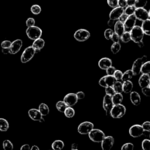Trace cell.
Segmentation results:
<instances>
[{"mask_svg":"<svg viewBox=\"0 0 150 150\" xmlns=\"http://www.w3.org/2000/svg\"><path fill=\"white\" fill-rule=\"evenodd\" d=\"M88 134L90 140L95 142H101L105 137V134L103 133V131L99 129L93 128Z\"/></svg>","mask_w":150,"mask_h":150,"instance_id":"4","label":"cell"},{"mask_svg":"<svg viewBox=\"0 0 150 150\" xmlns=\"http://www.w3.org/2000/svg\"><path fill=\"white\" fill-rule=\"evenodd\" d=\"M45 121V120H44V119L43 118V117H42L40 120H39V122H40V123H44Z\"/></svg>","mask_w":150,"mask_h":150,"instance_id":"63","label":"cell"},{"mask_svg":"<svg viewBox=\"0 0 150 150\" xmlns=\"http://www.w3.org/2000/svg\"><path fill=\"white\" fill-rule=\"evenodd\" d=\"M63 112L65 116L69 119L73 117L75 115V111L72 107H67Z\"/></svg>","mask_w":150,"mask_h":150,"instance_id":"32","label":"cell"},{"mask_svg":"<svg viewBox=\"0 0 150 150\" xmlns=\"http://www.w3.org/2000/svg\"><path fill=\"white\" fill-rule=\"evenodd\" d=\"M31 149L29 144H24L21 147V150H29Z\"/></svg>","mask_w":150,"mask_h":150,"instance_id":"57","label":"cell"},{"mask_svg":"<svg viewBox=\"0 0 150 150\" xmlns=\"http://www.w3.org/2000/svg\"><path fill=\"white\" fill-rule=\"evenodd\" d=\"M106 70L107 75H109V76H113L116 70V69L114 66H111L109 68H108Z\"/></svg>","mask_w":150,"mask_h":150,"instance_id":"46","label":"cell"},{"mask_svg":"<svg viewBox=\"0 0 150 150\" xmlns=\"http://www.w3.org/2000/svg\"><path fill=\"white\" fill-rule=\"evenodd\" d=\"M116 93H121L123 91V83L119 80H116L112 85Z\"/></svg>","mask_w":150,"mask_h":150,"instance_id":"34","label":"cell"},{"mask_svg":"<svg viewBox=\"0 0 150 150\" xmlns=\"http://www.w3.org/2000/svg\"><path fill=\"white\" fill-rule=\"evenodd\" d=\"M26 33L30 40H35L41 37L42 31L40 28L34 25L28 27L26 30Z\"/></svg>","mask_w":150,"mask_h":150,"instance_id":"3","label":"cell"},{"mask_svg":"<svg viewBox=\"0 0 150 150\" xmlns=\"http://www.w3.org/2000/svg\"><path fill=\"white\" fill-rule=\"evenodd\" d=\"M107 3L108 5L112 8L118 7V0H107Z\"/></svg>","mask_w":150,"mask_h":150,"instance_id":"41","label":"cell"},{"mask_svg":"<svg viewBox=\"0 0 150 150\" xmlns=\"http://www.w3.org/2000/svg\"><path fill=\"white\" fill-rule=\"evenodd\" d=\"M120 40L124 43H127L131 41V35L130 31H124L120 36Z\"/></svg>","mask_w":150,"mask_h":150,"instance_id":"33","label":"cell"},{"mask_svg":"<svg viewBox=\"0 0 150 150\" xmlns=\"http://www.w3.org/2000/svg\"><path fill=\"white\" fill-rule=\"evenodd\" d=\"M124 8L117 7L114 8L109 14L110 20L112 21L118 20L120 16L124 13Z\"/></svg>","mask_w":150,"mask_h":150,"instance_id":"16","label":"cell"},{"mask_svg":"<svg viewBox=\"0 0 150 150\" xmlns=\"http://www.w3.org/2000/svg\"><path fill=\"white\" fill-rule=\"evenodd\" d=\"M147 59V56L146 55H144L142 56L141 58L137 59L133 63V67H132V71L133 73L134 76H137L140 73V70L141 68V66L142 64L146 62Z\"/></svg>","mask_w":150,"mask_h":150,"instance_id":"7","label":"cell"},{"mask_svg":"<svg viewBox=\"0 0 150 150\" xmlns=\"http://www.w3.org/2000/svg\"><path fill=\"white\" fill-rule=\"evenodd\" d=\"M140 73L142 74H148L150 73V62L147 61L144 62L141 68Z\"/></svg>","mask_w":150,"mask_h":150,"instance_id":"31","label":"cell"},{"mask_svg":"<svg viewBox=\"0 0 150 150\" xmlns=\"http://www.w3.org/2000/svg\"><path fill=\"white\" fill-rule=\"evenodd\" d=\"M105 91H106V95L110 96H112L116 93L113 87H112V86H108V87H106Z\"/></svg>","mask_w":150,"mask_h":150,"instance_id":"44","label":"cell"},{"mask_svg":"<svg viewBox=\"0 0 150 150\" xmlns=\"http://www.w3.org/2000/svg\"><path fill=\"white\" fill-rule=\"evenodd\" d=\"M101 142L103 150H110L115 144V139L111 136H105Z\"/></svg>","mask_w":150,"mask_h":150,"instance_id":"14","label":"cell"},{"mask_svg":"<svg viewBox=\"0 0 150 150\" xmlns=\"http://www.w3.org/2000/svg\"><path fill=\"white\" fill-rule=\"evenodd\" d=\"M130 100L134 106H138L141 103V97L136 91L130 92Z\"/></svg>","mask_w":150,"mask_h":150,"instance_id":"21","label":"cell"},{"mask_svg":"<svg viewBox=\"0 0 150 150\" xmlns=\"http://www.w3.org/2000/svg\"><path fill=\"white\" fill-rule=\"evenodd\" d=\"M111 99L114 105L121 104L123 100V96L121 93H115L111 96Z\"/></svg>","mask_w":150,"mask_h":150,"instance_id":"24","label":"cell"},{"mask_svg":"<svg viewBox=\"0 0 150 150\" xmlns=\"http://www.w3.org/2000/svg\"><path fill=\"white\" fill-rule=\"evenodd\" d=\"M137 44L138 45V46L140 47V48H143L144 47V42H143V41H140V42H138V43H137Z\"/></svg>","mask_w":150,"mask_h":150,"instance_id":"60","label":"cell"},{"mask_svg":"<svg viewBox=\"0 0 150 150\" xmlns=\"http://www.w3.org/2000/svg\"><path fill=\"white\" fill-rule=\"evenodd\" d=\"M149 24H150V20H148L142 21V24L141 25V29L142 30L144 34L149 36L150 35V31H149Z\"/></svg>","mask_w":150,"mask_h":150,"instance_id":"26","label":"cell"},{"mask_svg":"<svg viewBox=\"0 0 150 150\" xmlns=\"http://www.w3.org/2000/svg\"><path fill=\"white\" fill-rule=\"evenodd\" d=\"M114 21H112V20H110V21L108 22V25L110 27H112V26L115 25V24L114 23Z\"/></svg>","mask_w":150,"mask_h":150,"instance_id":"61","label":"cell"},{"mask_svg":"<svg viewBox=\"0 0 150 150\" xmlns=\"http://www.w3.org/2000/svg\"><path fill=\"white\" fill-rule=\"evenodd\" d=\"M29 117L33 121H38L42 117V115L39 111L36 108H32L28 111Z\"/></svg>","mask_w":150,"mask_h":150,"instance_id":"18","label":"cell"},{"mask_svg":"<svg viewBox=\"0 0 150 150\" xmlns=\"http://www.w3.org/2000/svg\"><path fill=\"white\" fill-rule=\"evenodd\" d=\"M127 6L126 0H118V7L125 8Z\"/></svg>","mask_w":150,"mask_h":150,"instance_id":"53","label":"cell"},{"mask_svg":"<svg viewBox=\"0 0 150 150\" xmlns=\"http://www.w3.org/2000/svg\"><path fill=\"white\" fill-rule=\"evenodd\" d=\"M138 83L140 86L141 88L146 87L148 85H149L150 84L149 75L148 74H142V75L139 79Z\"/></svg>","mask_w":150,"mask_h":150,"instance_id":"19","label":"cell"},{"mask_svg":"<svg viewBox=\"0 0 150 150\" xmlns=\"http://www.w3.org/2000/svg\"><path fill=\"white\" fill-rule=\"evenodd\" d=\"M41 11H42V9H41V6L38 4L33 5L31 7V11L34 15L40 14L41 12Z\"/></svg>","mask_w":150,"mask_h":150,"instance_id":"37","label":"cell"},{"mask_svg":"<svg viewBox=\"0 0 150 150\" xmlns=\"http://www.w3.org/2000/svg\"><path fill=\"white\" fill-rule=\"evenodd\" d=\"M3 147L5 150H12L14 148L13 144L8 140H6L3 141Z\"/></svg>","mask_w":150,"mask_h":150,"instance_id":"38","label":"cell"},{"mask_svg":"<svg viewBox=\"0 0 150 150\" xmlns=\"http://www.w3.org/2000/svg\"><path fill=\"white\" fill-rule=\"evenodd\" d=\"M149 144L150 141L148 139H145L142 142V148L144 150H149Z\"/></svg>","mask_w":150,"mask_h":150,"instance_id":"45","label":"cell"},{"mask_svg":"<svg viewBox=\"0 0 150 150\" xmlns=\"http://www.w3.org/2000/svg\"><path fill=\"white\" fill-rule=\"evenodd\" d=\"M121 49V45L119 42H116L112 44L111 46V51L113 54H117Z\"/></svg>","mask_w":150,"mask_h":150,"instance_id":"36","label":"cell"},{"mask_svg":"<svg viewBox=\"0 0 150 150\" xmlns=\"http://www.w3.org/2000/svg\"><path fill=\"white\" fill-rule=\"evenodd\" d=\"M98 65L101 69L106 70L108 68L112 66V61L110 58H103L99 61Z\"/></svg>","mask_w":150,"mask_h":150,"instance_id":"20","label":"cell"},{"mask_svg":"<svg viewBox=\"0 0 150 150\" xmlns=\"http://www.w3.org/2000/svg\"><path fill=\"white\" fill-rule=\"evenodd\" d=\"M67 107L68 106L66 105V104L65 103V102L63 101H59L56 104V108H57V110L59 111H60L61 112H63Z\"/></svg>","mask_w":150,"mask_h":150,"instance_id":"35","label":"cell"},{"mask_svg":"<svg viewBox=\"0 0 150 150\" xmlns=\"http://www.w3.org/2000/svg\"><path fill=\"white\" fill-rule=\"evenodd\" d=\"M2 52H3L4 54H8V53H10V48L2 49Z\"/></svg>","mask_w":150,"mask_h":150,"instance_id":"59","label":"cell"},{"mask_svg":"<svg viewBox=\"0 0 150 150\" xmlns=\"http://www.w3.org/2000/svg\"><path fill=\"white\" fill-rule=\"evenodd\" d=\"M142 93L143 95L147 97L150 96V86L149 85H148L146 87H144L142 88Z\"/></svg>","mask_w":150,"mask_h":150,"instance_id":"47","label":"cell"},{"mask_svg":"<svg viewBox=\"0 0 150 150\" xmlns=\"http://www.w3.org/2000/svg\"><path fill=\"white\" fill-rule=\"evenodd\" d=\"M35 24V20L33 18H29L26 21V25L27 27L34 26Z\"/></svg>","mask_w":150,"mask_h":150,"instance_id":"50","label":"cell"},{"mask_svg":"<svg viewBox=\"0 0 150 150\" xmlns=\"http://www.w3.org/2000/svg\"><path fill=\"white\" fill-rule=\"evenodd\" d=\"M65 144L62 140H56L52 144V148L54 150H61L64 148Z\"/></svg>","mask_w":150,"mask_h":150,"instance_id":"27","label":"cell"},{"mask_svg":"<svg viewBox=\"0 0 150 150\" xmlns=\"http://www.w3.org/2000/svg\"><path fill=\"white\" fill-rule=\"evenodd\" d=\"M144 131L141 125L135 124L131 126L129 129L130 135L134 138H138L144 134Z\"/></svg>","mask_w":150,"mask_h":150,"instance_id":"10","label":"cell"},{"mask_svg":"<svg viewBox=\"0 0 150 150\" xmlns=\"http://www.w3.org/2000/svg\"><path fill=\"white\" fill-rule=\"evenodd\" d=\"M147 4V0H136L134 7L136 8H144Z\"/></svg>","mask_w":150,"mask_h":150,"instance_id":"39","label":"cell"},{"mask_svg":"<svg viewBox=\"0 0 150 150\" xmlns=\"http://www.w3.org/2000/svg\"><path fill=\"white\" fill-rule=\"evenodd\" d=\"M78 99L75 93H69L63 99V102L68 107H73L78 103Z\"/></svg>","mask_w":150,"mask_h":150,"instance_id":"12","label":"cell"},{"mask_svg":"<svg viewBox=\"0 0 150 150\" xmlns=\"http://www.w3.org/2000/svg\"><path fill=\"white\" fill-rule=\"evenodd\" d=\"M141 126L144 131H147V132H148V133L149 132V131H150V122L149 121H147L144 122Z\"/></svg>","mask_w":150,"mask_h":150,"instance_id":"51","label":"cell"},{"mask_svg":"<svg viewBox=\"0 0 150 150\" xmlns=\"http://www.w3.org/2000/svg\"><path fill=\"white\" fill-rule=\"evenodd\" d=\"M114 33V32L111 29H107L104 31V33L105 38L107 40H110L111 39V37L112 33Z\"/></svg>","mask_w":150,"mask_h":150,"instance_id":"42","label":"cell"},{"mask_svg":"<svg viewBox=\"0 0 150 150\" xmlns=\"http://www.w3.org/2000/svg\"><path fill=\"white\" fill-rule=\"evenodd\" d=\"M136 21H137V19L134 14L128 16L127 20L123 23L125 31H130L131 29L136 25Z\"/></svg>","mask_w":150,"mask_h":150,"instance_id":"13","label":"cell"},{"mask_svg":"<svg viewBox=\"0 0 150 150\" xmlns=\"http://www.w3.org/2000/svg\"><path fill=\"white\" fill-rule=\"evenodd\" d=\"M22 46V41L21 40H16L11 42L10 48L11 54H16L20 50Z\"/></svg>","mask_w":150,"mask_h":150,"instance_id":"17","label":"cell"},{"mask_svg":"<svg viewBox=\"0 0 150 150\" xmlns=\"http://www.w3.org/2000/svg\"><path fill=\"white\" fill-rule=\"evenodd\" d=\"M72 150H77L78 149V145L76 143H73L72 145V147H71Z\"/></svg>","mask_w":150,"mask_h":150,"instance_id":"58","label":"cell"},{"mask_svg":"<svg viewBox=\"0 0 150 150\" xmlns=\"http://www.w3.org/2000/svg\"><path fill=\"white\" fill-rule=\"evenodd\" d=\"M126 112L125 106L121 104H115L112 107L110 114L113 119H120L123 117Z\"/></svg>","mask_w":150,"mask_h":150,"instance_id":"1","label":"cell"},{"mask_svg":"<svg viewBox=\"0 0 150 150\" xmlns=\"http://www.w3.org/2000/svg\"><path fill=\"white\" fill-rule=\"evenodd\" d=\"M133 89V83L130 80L124 81L123 83V91L125 93H130Z\"/></svg>","mask_w":150,"mask_h":150,"instance_id":"23","label":"cell"},{"mask_svg":"<svg viewBox=\"0 0 150 150\" xmlns=\"http://www.w3.org/2000/svg\"><path fill=\"white\" fill-rule=\"evenodd\" d=\"M90 33L89 31L85 29H80L74 33V39L79 42H84L89 39Z\"/></svg>","mask_w":150,"mask_h":150,"instance_id":"5","label":"cell"},{"mask_svg":"<svg viewBox=\"0 0 150 150\" xmlns=\"http://www.w3.org/2000/svg\"><path fill=\"white\" fill-rule=\"evenodd\" d=\"M116 81V80L113 76L107 75V76H103L100 79L99 84L100 86L106 88L108 86H112Z\"/></svg>","mask_w":150,"mask_h":150,"instance_id":"11","label":"cell"},{"mask_svg":"<svg viewBox=\"0 0 150 150\" xmlns=\"http://www.w3.org/2000/svg\"><path fill=\"white\" fill-rule=\"evenodd\" d=\"M9 127V123L7 120L0 118V131L5 132L8 130Z\"/></svg>","mask_w":150,"mask_h":150,"instance_id":"28","label":"cell"},{"mask_svg":"<svg viewBox=\"0 0 150 150\" xmlns=\"http://www.w3.org/2000/svg\"><path fill=\"white\" fill-rule=\"evenodd\" d=\"M136 8L134 6H127L125 7V10H124V13L127 15L128 16L133 15L134 14Z\"/></svg>","mask_w":150,"mask_h":150,"instance_id":"40","label":"cell"},{"mask_svg":"<svg viewBox=\"0 0 150 150\" xmlns=\"http://www.w3.org/2000/svg\"><path fill=\"white\" fill-rule=\"evenodd\" d=\"M112 42H113L114 43H116V42H119V41L120 40V36L117 34L116 33L114 32L113 33H112L111 37V39H110Z\"/></svg>","mask_w":150,"mask_h":150,"instance_id":"49","label":"cell"},{"mask_svg":"<svg viewBox=\"0 0 150 150\" xmlns=\"http://www.w3.org/2000/svg\"><path fill=\"white\" fill-rule=\"evenodd\" d=\"M113 106H114V104H113V103H112L111 96L106 95L103 99V107L104 110H105V111L106 112L107 116L108 115V113H110V112L112 107H113Z\"/></svg>","mask_w":150,"mask_h":150,"instance_id":"15","label":"cell"},{"mask_svg":"<svg viewBox=\"0 0 150 150\" xmlns=\"http://www.w3.org/2000/svg\"><path fill=\"white\" fill-rule=\"evenodd\" d=\"M131 35V40L135 43L142 41L144 33L140 26H134L130 31Z\"/></svg>","mask_w":150,"mask_h":150,"instance_id":"2","label":"cell"},{"mask_svg":"<svg viewBox=\"0 0 150 150\" xmlns=\"http://www.w3.org/2000/svg\"><path fill=\"white\" fill-rule=\"evenodd\" d=\"M76 95L77 96V98L78 100H80V99H83L85 98V94L84 92L83 91H78L76 94Z\"/></svg>","mask_w":150,"mask_h":150,"instance_id":"54","label":"cell"},{"mask_svg":"<svg viewBox=\"0 0 150 150\" xmlns=\"http://www.w3.org/2000/svg\"><path fill=\"white\" fill-rule=\"evenodd\" d=\"M11 45V42L10 41H4L2 42L1 46L2 49H7L10 48Z\"/></svg>","mask_w":150,"mask_h":150,"instance_id":"52","label":"cell"},{"mask_svg":"<svg viewBox=\"0 0 150 150\" xmlns=\"http://www.w3.org/2000/svg\"><path fill=\"white\" fill-rule=\"evenodd\" d=\"M30 149H31V150H40V148H39L38 147L36 146V145H33Z\"/></svg>","mask_w":150,"mask_h":150,"instance_id":"62","label":"cell"},{"mask_svg":"<svg viewBox=\"0 0 150 150\" xmlns=\"http://www.w3.org/2000/svg\"><path fill=\"white\" fill-rule=\"evenodd\" d=\"M134 14L137 20L141 21H145L150 18L149 11H147L144 8H136Z\"/></svg>","mask_w":150,"mask_h":150,"instance_id":"8","label":"cell"},{"mask_svg":"<svg viewBox=\"0 0 150 150\" xmlns=\"http://www.w3.org/2000/svg\"><path fill=\"white\" fill-rule=\"evenodd\" d=\"M35 54V49L32 46H29L27 48L21 56V62L23 63L28 62L33 58Z\"/></svg>","mask_w":150,"mask_h":150,"instance_id":"6","label":"cell"},{"mask_svg":"<svg viewBox=\"0 0 150 150\" xmlns=\"http://www.w3.org/2000/svg\"><path fill=\"white\" fill-rule=\"evenodd\" d=\"M39 111L42 115V116H45L48 115L49 113V107L45 103H41L39 106Z\"/></svg>","mask_w":150,"mask_h":150,"instance_id":"29","label":"cell"},{"mask_svg":"<svg viewBox=\"0 0 150 150\" xmlns=\"http://www.w3.org/2000/svg\"><path fill=\"white\" fill-rule=\"evenodd\" d=\"M115 33L118 34L120 36L124 32L125 28L124 27V24L120 21H117L115 24Z\"/></svg>","mask_w":150,"mask_h":150,"instance_id":"22","label":"cell"},{"mask_svg":"<svg viewBox=\"0 0 150 150\" xmlns=\"http://www.w3.org/2000/svg\"><path fill=\"white\" fill-rule=\"evenodd\" d=\"M45 44V41L43 39L41 38H38V39H36V40H34V42H33L32 46L34 49L41 50L44 47Z\"/></svg>","mask_w":150,"mask_h":150,"instance_id":"25","label":"cell"},{"mask_svg":"<svg viewBox=\"0 0 150 150\" xmlns=\"http://www.w3.org/2000/svg\"><path fill=\"white\" fill-rule=\"evenodd\" d=\"M94 128V124L89 121H85L80 124L78 127V133L80 134H88L90 131Z\"/></svg>","mask_w":150,"mask_h":150,"instance_id":"9","label":"cell"},{"mask_svg":"<svg viewBox=\"0 0 150 150\" xmlns=\"http://www.w3.org/2000/svg\"><path fill=\"white\" fill-rule=\"evenodd\" d=\"M113 76L115 77V78L116 79V80H121L122 76H123V73L122 72H121L119 70H116Z\"/></svg>","mask_w":150,"mask_h":150,"instance_id":"48","label":"cell"},{"mask_svg":"<svg viewBox=\"0 0 150 150\" xmlns=\"http://www.w3.org/2000/svg\"><path fill=\"white\" fill-rule=\"evenodd\" d=\"M133 76H134V74H133L132 70L129 69V70H127L126 72H125L124 73H123V76H122L121 80L123 82L127 81V80H130L131 79H132Z\"/></svg>","mask_w":150,"mask_h":150,"instance_id":"30","label":"cell"},{"mask_svg":"<svg viewBox=\"0 0 150 150\" xmlns=\"http://www.w3.org/2000/svg\"><path fill=\"white\" fill-rule=\"evenodd\" d=\"M121 150H133L134 149V145L130 142L125 143L121 147Z\"/></svg>","mask_w":150,"mask_h":150,"instance_id":"43","label":"cell"},{"mask_svg":"<svg viewBox=\"0 0 150 150\" xmlns=\"http://www.w3.org/2000/svg\"><path fill=\"white\" fill-rule=\"evenodd\" d=\"M127 17H128V15H126L125 14L123 13V14L120 16V18H119V21H120V22L124 23V22H125V21L127 20Z\"/></svg>","mask_w":150,"mask_h":150,"instance_id":"55","label":"cell"},{"mask_svg":"<svg viewBox=\"0 0 150 150\" xmlns=\"http://www.w3.org/2000/svg\"><path fill=\"white\" fill-rule=\"evenodd\" d=\"M127 6H134L136 0H126Z\"/></svg>","mask_w":150,"mask_h":150,"instance_id":"56","label":"cell"}]
</instances>
